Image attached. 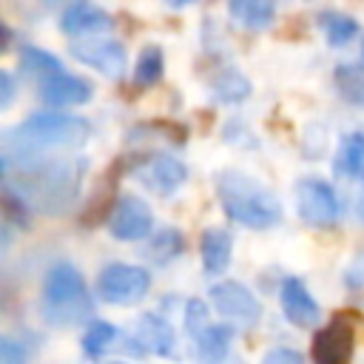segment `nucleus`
Wrapping results in <instances>:
<instances>
[{
	"mask_svg": "<svg viewBox=\"0 0 364 364\" xmlns=\"http://www.w3.org/2000/svg\"><path fill=\"white\" fill-rule=\"evenodd\" d=\"M9 156H28L26 162L20 159V171H23L20 202H28L31 208H40L48 213H57L74 202L82 171H85L80 159L43 162L37 159V154H9Z\"/></svg>",
	"mask_w": 364,
	"mask_h": 364,
	"instance_id": "1",
	"label": "nucleus"
},
{
	"mask_svg": "<svg viewBox=\"0 0 364 364\" xmlns=\"http://www.w3.org/2000/svg\"><path fill=\"white\" fill-rule=\"evenodd\" d=\"M216 196L222 202L225 216L245 228L264 230L282 219V208H279L276 196L242 171L216 173Z\"/></svg>",
	"mask_w": 364,
	"mask_h": 364,
	"instance_id": "2",
	"label": "nucleus"
},
{
	"mask_svg": "<svg viewBox=\"0 0 364 364\" xmlns=\"http://www.w3.org/2000/svg\"><path fill=\"white\" fill-rule=\"evenodd\" d=\"M94 313L91 293L85 287L82 273L68 264L57 262L48 267L43 282V316L54 327H74L88 321Z\"/></svg>",
	"mask_w": 364,
	"mask_h": 364,
	"instance_id": "3",
	"label": "nucleus"
},
{
	"mask_svg": "<svg viewBox=\"0 0 364 364\" xmlns=\"http://www.w3.org/2000/svg\"><path fill=\"white\" fill-rule=\"evenodd\" d=\"M6 142V154H40L43 148H80L91 136V125L74 114L43 111L17 125Z\"/></svg>",
	"mask_w": 364,
	"mask_h": 364,
	"instance_id": "4",
	"label": "nucleus"
},
{
	"mask_svg": "<svg viewBox=\"0 0 364 364\" xmlns=\"http://www.w3.org/2000/svg\"><path fill=\"white\" fill-rule=\"evenodd\" d=\"M151 290V273L136 264L114 262L97 276V296L108 304H136Z\"/></svg>",
	"mask_w": 364,
	"mask_h": 364,
	"instance_id": "5",
	"label": "nucleus"
},
{
	"mask_svg": "<svg viewBox=\"0 0 364 364\" xmlns=\"http://www.w3.org/2000/svg\"><path fill=\"white\" fill-rule=\"evenodd\" d=\"M299 216L313 228H333L341 216V202L324 179H301L296 188Z\"/></svg>",
	"mask_w": 364,
	"mask_h": 364,
	"instance_id": "6",
	"label": "nucleus"
},
{
	"mask_svg": "<svg viewBox=\"0 0 364 364\" xmlns=\"http://www.w3.org/2000/svg\"><path fill=\"white\" fill-rule=\"evenodd\" d=\"M108 230L119 242H139L154 233V213L136 196H119L108 216Z\"/></svg>",
	"mask_w": 364,
	"mask_h": 364,
	"instance_id": "7",
	"label": "nucleus"
},
{
	"mask_svg": "<svg viewBox=\"0 0 364 364\" xmlns=\"http://www.w3.org/2000/svg\"><path fill=\"white\" fill-rule=\"evenodd\" d=\"M208 296H210L213 307H216L225 318H236V321H242V324H256L259 316H262V301H259V299L253 296V290L245 287L242 282H233V279L219 282V284L210 287Z\"/></svg>",
	"mask_w": 364,
	"mask_h": 364,
	"instance_id": "8",
	"label": "nucleus"
},
{
	"mask_svg": "<svg viewBox=\"0 0 364 364\" xmlns=\"http://www.w3.org/2000/svg\"><path fill=\"white\" fill-rule=\"evenodd\" d=\"M353 344H355V333H353L350 321H344L341 316H336L327 327H321L316 333L310 355L318 364H341V361H350Z\"/></svg>",
	"mask_w": 364,
	"mask_h": 364,
	"instance_id": "9",
	"label": "nucleus"
},
{
	"mask_svg": "<svg viewBox=\"0 0 364 364\" xmlns=\"http://www.w3.org/2000/svg\"><path fill=\"white\" fill-rule=\"evenodd\" d=\"M136 176L139 182L156 193V196H171L182 188V182L188 179V168L173 159V156H165V154H156L151 159H145L139 168H136Z\"/></svg>",
	"mask_w": 364,
	"mask_h": 364,
	"instance_id": "10",
	"label": "nucleus"
},
{
	"mask_svg": "<svg viewBox=\"0 0 364 364\" xmlns=\"http://www.w3.org/2000/svg\"><path fill=\"white\" fill-rule=\"evenodd\" d=\"M71 54L80 63L102 71L105 77H122V71L128 65V54H125L122 43H117V40H85V43H74L71 46Z\"/></svg>",
	"mask_w": 364,
	"mask_h": 364,
	"instance_id": "11",
	"label": "nucleus"
},
{
	"mask_svg": "<svg viewBox=\"0 0 364 364\" xmlns=\"http://www.w3.org/2000/svg\"><path fill=\"white\" fill-rule=\"evenodd\" d=\"M279 301H282V310H284L290 324H296V327L318 324V304H316V299L310 296V290L301 279H296V276L284 279L282 290H279Z\"/></svg>",
	"mask_w": 364,
	"mask_h": 364,
	"instance_id": "12",
	"label": "nucleus"
},
{
	"mask_svg": "<svg viewBox=\"0 0 364 364\" xmlns=\"http://www.w3.org/2000/svg\"><path fill=\"white\" fill-rule=\"evenodd\" d=\"M40 97L48 105H82L91 100V82H85L77 74L54 71L40 80Z\"/></svg>",
	"mask_w": 364,
	"mask_h": 364,
	"instance_id": "13",
	"label": "nucleus"
},
{
	"mask_svg": "<svg viewBox=\"0 0 364 364\" xmlns=\"http://www.w3.org/2000/svg\"><path fill=\"white\" fill-rule=\"evenodd\" d=\"M114 26L111 14L102 11L100 6L88 3V0H77L71 3L65 11H63V20H60V28L63 34H100V31H108Z\"/></svg>",
	"mask_w": 364,
	"mask_h": 364,
	"instance_id": "14",
	"label": "nucleus"
},
{
	"mask_svg": "<svg viewBox=\"0 0 364 364\" xmlns=\"http://www.w3.org/2000/svg\"><path fill=\"white\" fill-rule=\"evenodd\" d=\"M134 341L145 350V353H156V355H168L173 350V327L159 318V316H139L136 327H134Z\"/></svg>",
	"mask_w": 364,
	"mask_h": 364,
	"instance_id": "15",
	"label": "nucleus"
},
{
	"mask_svg": "<svg viewBox=\"0 0 364 364\" xmlns=\"http://www.w3.org/2000/svg\"><path fill=\"white\" fill-rule=\"evenodd\" d=\"M230 250L233 239L222 228H210L202 233V267L208 276H219L230 264Z\"/></svg>",
	"mask_w": 364,
	"mask_h": 364,
	"instance_id": "16",
	"label": "nucleus"
},
{
	"mask_svg": "<svg viewBox=\"0 0 364 364\" xmlns=\"http://www.w3.org/2000/svg\"><path fill=\"white\" fill-rule=\"evenodd\" d=\"M228 9H230V17L236 23H242L245 28H267L273 23V0H228Z\"/></svg>",
	"mask_w": 364,
	"mask_h": 364,
	"instance_id": "17",
	"label": "nucleus"
},
{
	"mask_svg": "<svg viewBox=\"0 0 364 364\" xmlns=\"http://www.w3.org/2000/svg\"><path fill=\"white\" fill-rule=\"evenodd\" d=\"M182 250H185L182 233H179L176 228H159V230L151 236V242H148V247H145V256H148L154 264H168V262H173Z\"/></svg>",
	"mask_w": 364,
	"mask_h": 364,
	"instance_id": "18",
	"label": "nucleus"
},
{
	"mask_svg": "<svg viewBox=\"0 0 364 364\" xmlns=\"http://www.w3.org/2000/svg\"><path fill=\"white\" fill-rule=\"evenodd\" d=\"M333 171H336V176H347V179L364 173V134H350L338 145Z\"/></svg>",
	"mask_w": 364,
	"mask_h": 364,
	"instance_id": "19",
	"label": "nucleus"
},
{
	"mask_svg": "<svg viewBox=\"0 0 364 364\" xmlns=\"http://www.w3.org/2000/svg\"><path fill=\"white\" fill-rule=\"evenodd\" d=\"M230 338H233V330L225 327V324H208L199 336H196V353L199 358H208V361H219L228 355V347H230Z\"/></svg>",
	"mask_w": 364,
	"mask_h": 364,
	"instance_id": "20",
	"label": "nucleus"
},
{
	"mask_svg": "<svg viewBox=\"0 0 364 364\" xmlns=\"http://www.w3.org/2000/svg\"><path fill=\"white\" fill-rule=\"evenodd\" d=\"M336 88L344 100H350L353 105H364V65L358 63H344L336 65Z\"/></svg>",
	"mask_w": 364,
	"mask_h": 364,
	"instance_id": "21",
	"label": "nucleus"
},
{
	"mask_svg": "<svg viewBox=\"0 0 364 364\" xmlns=\"http://www.w3.org/2000/svg\"><path fill=\"white\" fill-rule=\"evenodd\" d=\"M117 338H119V330H117L114 324L97 318V321H91V324L85 327V333H82V353H85L88 358H100Z\"/></svg>",
	"mask_w": 364,
	"mask_h": 364,
	"instance_id": "22",
	"label": "nucleus"
},
{
	"mask_svg": "<svg viewBox=\"0 0 364 364\" xmlns=\"http://www.w3.org/2000/svg\"><path fill=\"white\" fill-rule=\"evenodd\" d=\"M162 65H165L162 48L159 46H145L142 54H139V60H136V68H134V82L136 85H154V82H159Z\"/></svg>",
	"mask_w": 364,
	"mask_h": 364,
	"instance_id": "23",
	"label": "nucleus"
},
{
	"mask_svg": "<svg viewBox=\"0 0 364 364\" xmlns=\"http://www.w3.org/2000/svg\"><path fill=\"white\" fill-rule=\"evenodd\" d=\"M213 94H216V100H222V102H242V100L250 94V82H247L239 71L228 68V71H222V74L213 80Z\"/></svg>",
	"mask_w": 364,
	"mask_h": 364,
	"instance_id": "24",
	"label": "nucleus"
},
{
	"mask_svg": "<svg viewBox=\"0 0 364 364\" xmlns=\"http://www.w3.org/2000/svg\"><path fill=\"white\" fill-rule=\"evenodd\" d=\"M20 63H23V68H26L28 74H34V77H40V80L48 77V74H54V71H63V63H60L54 54L37 48V46H23Z\"/></svg>",
	"mask_w": 364,
	"mask_h": 364,
	"instance_id": "25",
	"label": "nucleus"
},
{
	"mask_svg": "<svg viewBox=\"0 0 364 364\" xmlns=\"http://www.w3.org/2000/svg\"><path fill=\"white\" fill-rule=\"evenodd\" d=\"M321 28H324V37H327L330 46H344V43H350V40L355 37V31H358V26H355L353 17L336 14V11H330V14L321 17Z\"/></svg>",
	"mask_w": 364,
	"mask_h": 364,
	"instance_id": "26",
	"label": "nucleus"
},
{
	"mask_svg": "<svg viewBox=\"0 0 364 364\" xmlns=\"http://www.w3.org/2000/svg\"><path fill=\"white\" fill-rule=\"evenodd\" d=\"M185 327L193 336H199L208 327V304L202 299H188L185 301Z\"/></svg>",
	"mask_w": 364,
	"mask_h": 364,
	"instance_id": "27",
	"label": "nucleus"
},
{
	"mask_svg": "<svg viewBox=\"0 0 364 364\" xmlns=\"http://www.w3.org/2000/svg\"><path fill=\"white\" fill-rule=\"evenodd\" d=\"M344 284H347V287H355V290L364 287V250L347 264V270H344Z\"/></svg>",
	"mask_w": 364,
	"mask_h": 364,
	"instance_id": "28",
	"label": "nucleus"
},
{
	"mask_svg": "<svg viewBox=\"0 0 364 364\" xmlns=\"http://www.w3.org/2000/svg\"><path fill=\"white\" fill-rule=\"evenodd\" d=\"M23 358H26V350L14 338H3L0 341V361L3 364H20Z\"/></svg>",
	"mask_w": 364,
	"mask_h": 364,
	"instance_id": "29",
	"label": "nucleus"
},
{
	"mask_svg": "<svg viewBox=\"0 0 364 364\" xmlns=\"http://www.w3.org/2000/svg\"><path fill=\"white\" fill-rule=\"evenodd\" d=\"M264 361H267V364H282V361H284V364H299L301 355H299L296 350H282V347H279V350H270V353L264 355Z\"/></svg>",
	"mask_w": 364,
	"mask_h": 364,
	"instance_id": "30",
	"label": "nucleus"
},
{
	"mask_svg": "<svg viewBox=\"0 0 364 364\" xmlns=\"http://www.w3.org/2000/svg\"><path fill=\"white\" fill-rule=\"evenodd\" d=\"M0 82H3L0 108H9V105H11V100H14V80H11V74H9V71H3V74H0Z\"/></svg>",
	"mask_w": 364,
	"mask_h": 364,
	"instance_id": "31",
	"label": "nucleus"
},
{
	"mask_svg": "<svg viewBox=\"0 0 364 364\" xmlns=\"http://www.w3.org/2000/svg\"><path fill=\"white\" fill-rule=\"evenodd\" d=\"M193 0H165V6H171V9H182V6H191Z\"/></svg>",
	"mask_w": 364,
	"mask_h": 364,
	"instance_id": "32",
	"label": "nucleus"
},
{
	"mask_svg": "<svg viewBox=\"0 0 364 364\" xmlns=\"http://www.w3.org/2000/svg\"><path fill=\"white\" fill-rule=\"evenodd\" d=\"M358 219H364V199H358Z\"/></svg>",
	"mask_w": 364,
	"mask_h": 364,
	"instance_id": "33",
	"label": "nucleus"
},
{
	"mask_svg": "<svg viewBox=\"0 0 364 364\" xmlns=\"http://www.w3.org/2000/svg\"><path fill=\"white\" fill-rule=\"evenodd\" d=\"M361 57H364V40H361Z\"/></svg>",
	"mask_w": 364,
	"mask_h": 364,
	"instance_id": "34",
	"label": "nucleus"
}]
</instances>
